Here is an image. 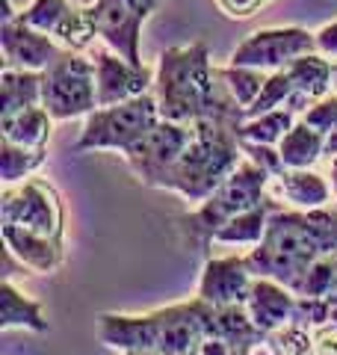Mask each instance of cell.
Instances as JSON below:
<instances>
[{
  "instance_id": "obj_10",
  "label": "cell",
  "mask_w": 337,
  "mask_h": 355,
  "mask_svg": "<svg viewBox=\"0 0 337 355\" xmlns=\"http://www.w3.org/2000/svg\"><path fill=\"white\" fill-rule=\"evenodd\" d=\"M193 139V125H178V121L160 119L148 130V137L137 142L128 154H121L130 172L137 175V181L151 187V190H163L168 172L175 169V163L181 160L184 148Z\"/></svg>"
},
{
  "instance_id": "obj_7",
  "label": "cell",
  "mask_w": 337,
  "mask_h": 355,
  "mask_svg": "<svg viewBox=\"0 0 337 355\" xmlns=\"http://www.w3.org/2000/svg\"><path fill=\"white\" fill-rule=\"evenodd\" d=\"M42 107L53 121L86 119L98 110L95 62L86 53L62 51L42 71Z\"/></svg>"
},
{
  "instance_id": "obj_47",
  "label": "cell",
  "mask_w": 337,
  "mask_h": 355,
  "mask_svg": "<svg viewBox=\"0 0 337 355\" xmlns=\"http://www.w3.org/2000/svg\"><path fill=\"white\" fill-rule=\"evenodd\" d=\"M77 3H80V6H83V0H77Z\"/></svg>"
},
{
  "instance_id": "obj_18",
  "label": "cell",
  "mask_w": 337,
  "mask_h": 355,
  "mask_svg": "<svg viewBox=\"0 0 337 355\" xmlns=\"http://www.w3.org/2000/svg\"><path fill=\"white\" fill-rule=\"evenodd\" d=\"M284 71L296 86V95L287 107L299 116L305 113L313 101H320V98L331 92V60H325L317 51L305 53V57H296L290 65H284Z\"/></svg>"
},
{
  "instance_id": "obj_25",
  "label": "cell",
  "mask_w": 337,
  "mask_h": 355,
  "mask_svg": "<svg viewBox=\"0 0 337 355\" xmlns=\"http://www.w3.org/2000/svg\"><path fill=\"white\" fill-rule=\"evenodd\" d=\"M44 160H48V148H24L9 139H0V178L3 184H21L36 175Z\"/></svg>"
},
{
  "instance_id": "obj_45",
  "label": "cell",
  "mask_w": 337,
  "mask_h": 355,
  "mask_svg": "<svg viewBox=\"0 0 337 355\" xmlns=\"http://www.w3.org/2000/svg\"><path fill=\"white\" fill-rule=\"evenodd\" d=\"M89 3H95V0H83V6H89Z\"/></svg>"
},
{
  "instance_id": "obj_29",
  "label": "cell",
  "mask_w": 337,
  "mask_h": 355,
  "mask_svg": "<svg viewBox=\"0 0 337 355\" xmlns=\"http://www.w3.org/2000/svg\"><path fill=\"white\" fill-rule=\"evenodd\" d=\"M293 95H296V86L287 77V71L284 69L273 71V74L266 77L261 95L254 98V104L245 107V119H257V116H263V113H273V110L287 107L290 101H293Z\"/></svg>"
},
{
  "instance_id": "obj_5",
  "label": "cell",
  "mask_w": 337,
  "mask_h": 355,
  "mask_svg": "<svg viewBox=\"0 0 337 355\" xmlns=\"http://www.w3.org/2000/svg\"><path fill=\"white\" fill-rule=\"evenodd\" d=\"M269 181H273V175L263 172L261 166H254L245 157L237 169L216 187V193H213L207 202H201L181 219L189 240H193L201 252H207V246L213 243V234H216L225 222H231L234 216H240L245 210L266 202Z\"/></svg>"
},
{
  "instance_id": "obj_40",
  "label": "cell",
  "mask_w": 337,
  "mask_h": 355,
  "mask_svg": "<svg viewBox=\"0 0 337 355\" xmlns=\"http://www.w3.org/2000/svg\"><path fill=\"white\" fill-rule=\"evenodd\" d=\"M18 272H24V275H33V270H27V266L21 263V261L15 258V254H12V252H9V249L3 246V272H0V275H3V282H12Z\"/></svg>"
},
{
  "instance_id": "obj_44",
  "label": "cell",
  "mask_w": 337,
  "mask_h": 355,
  "mask_svg": "<svg viewBox=\"0 0 337 355\" xmlns=\"http://www.w3.org/2000/svg\"><path fill=\"white\" fill-rule=\"evenodd\" d=\"M121 355H157V352H142V349H128V352H121Z\"/></svg>"
},
{
  "instance_id": "obj_33",
  "label": "cell",
  "mask_w": 337,
  "mask_h": 355,
  "mask_svg": "<svg viewBox=\"0 0 337 355\" xmlns=\"http://www.w3.org/2000/svg\"><path fill=\"white\" fill-rule=\"evenodd\" d=\"M293 323L305 329H320L331 323V296H296Z\"/></svg>"
},
{
  "instance_id": "obj_24",
  "label": "cell",
  "mask_w": 337,
  "mask_h": 355,
  "mask_svg": "<svg viewBox=\"0 0 337 355\" xmlns=\"http://www.w3.org/2000/svg\"><path fill=\"white\" fill-rule=\"evenodd\" d=\"M210 338H222L231 343H249V347H263L266 331L254 326L245 305H231V308H213V331Z\"/></svg>"
},
{
  "instance_id": "obj_9",
  "label": "cell",
  "mask_w": 337,
  "mask_h": 355,
  "mask_svg": "<svg viewBox=\"0 0 337 355\" xmlns=\"http://www.w3.org/2000/svg\"><path fill=\"white\" fill-rule=\"evenodd\" d=\"M160 3L163 0H95L89 3L101 44L133 65H145L139 48L142 27Z\"/></svg>"
},
{
  "instance_id": "obj_8",
  "label": "cell",
  "mask_w": 337,
  "mask_h": 355,
  "mask_svg": "<svg viewBox=\"0 0 337 355\" xmlns=\"http://www.w3.org/2000/svg\"><path fill=\"white\" fill-rule=\"evenodd\" d=\"M0 222L21 225L36 234L62 240L65 234V207L56 187L44 178H27L21 184H9L0 193Z\"/></svg>"
},
{
  "instance_id": "obj_1",
  "label": "cell",
  "mask_w": 337,
  "mask_h": 355,
  "mask_svg": "<svg viewBox=\"0 0 337 355\" xmlns=\"http://www.w3.org/2000/svg\"><path fill=\"white\" fill-rule=\"evenodd\" d=\"M154 71V95L157 107H160V119L178 121V125H196L205 119H245V110L225 89L219 65H213L205 42L166 48Z\"/></svg>"
},
{
  "instance_id": "obj_15",
  "label": "cell",
  "mask_w": 337,
  "mask_h": 355,
  "mask_svg": "<svg viewBox=\"0 0 337 355\" xmlns=\"http://www.w3.org/2000/svg\"><path fill=\"white\" fill-rule=\"evenodd\" d=\"M0 234H3V246L15 254V258L33 270V275H51L62 266L65 261V246L62 240L36 234L21 225H3L0 222Z\"/></svg>"
},
{
  "instance_id": "obj_26",
  "label": "cell",
  "mask_w": 337,
  "mask_h": 355,
  "mask_svg": "<svg viewBox=\"0 0 337 355\" xmlns=\"http://www.w3.org/2000/svg\"><path fill=\"white\" fill-rule=\"evenodd\" d=\"M302 116L293 113L290 107L273 110V113H263L257 119H243L240 125V139L245 142H261V146H278L281 139L287 137V130L296 125Z\"/></svg>"
},
{
  "instance_id": "obj_11",
  "label": "cell",
  "mask_w": 337,
  "mask_h": 355,
  "mask_svg": "<svg viewBox=\"0 0 337 355\" xmlns=\"http://www.w3.org/2000/svg\"><path fill=\"white\" fill-rule=\"evenodd\" d=\"M317 51V39L305 27H263L249 33L237 48L231 51L228 65H245L261 71H281L296 57Z\"/></svg>"
},
{
  "instance_id": "obj_27",
  "label": "cell",
  "mask_w": 337,
  "mask_h": 355,
  "mask_svg": "<svg viewBox=\"0 0 337 355\" xmlns=\"http://www.w3.org/2000/svg\"><path fill=\"white\" fill-rule=\"evenodd\" d=\"M53 39L60 42L65 51H74V53H86L92 48V42L98 39V30H95L89 6H71V12L53 30Z\"/></svg>"
},
{
  "instance_id": "obj_13",
  "label": "cell",
  "mask_w": 337,
  "mask_h": 355,
  "mask_svg": "<svg viewBox=\"0 0 337 355\" xmlns=\"http://www.w3.org/2000/svg\"><path fill=\"white\" fill-rule=\"evenodd\" d=\"M254 275L245 263V254H228V258H207L201 266L196 296L210 308L245 305L252 293Z\"/></svg>"
},
{
  "instance_id": "obj_38",
  "label": "cell",
  "mask_w": 337,
  "mask_h": 355,
  "mask_svg": "<svg viewBox=\"0 0 337 355\" xmlns=\"http://www.w3.org/2000/svg\"><path fill=\"white\" fill-rule=\"evenodd\" d=\"M313 331V355H337V323H325Z\"/></svg>"
},
{
  "instance_id": "obj_17",
  "label": "cell",
  "mask_w": 337,
  "mask_h": 355,
  "mask_svg": "<svg viewBox=\"0 0 337 355\" xmlns=\"http://www.w3.org/2000/svg\"><path fill=\"white\" fill-rule=\"evenodd\" d=\"M293 308H296V293L273 279H254L252 293L245 299L249 317L266 335L287 323H293Z\"/></svg>"
},
{
  "instance_id": "obj_35",
  "label": "cell",
  "mask_w": 337,
  "mask_h": 355,
  "mask_svg": "<svg viewBox=\"0 0 337 355\" xmlns=\"http://www.w3.org/2000/svg\"><path fill=\"white\" fill-rule=\"evenodd\" d=\"M243 154H245V157H249L254 166H261L263 172H269L273 178L284 172V160H281L278 146H261V142H245V139H243Z\"/></svg>"
},
{
  "instance_id": "obj_42",
  "label": "cell",
  "mask_w": 337,
  "mask_h": 355,
  "mask_svg": "<svg viewBox=\"0 0 337 355\" xmlns=\"http://www.w3.org/2000/svg\"><path fill=\"white\" fill-rule=\"evenodd\" d=\"M329 178H331V196H334V202H337V157L329 160Z\"/></svg>"
},
{
  "instance_id": "obj_32",
  "label": "cell",
  "mask_w": 337,
  "mask_h": 355,
  "mask_svg": "<svg viewBox=\"0 0 337 355\" xmlns=\"http://www.w3.org/2000/svg\"><path fill=\"white\" fill-rule=\"evenodd\" d=\"M296 296H334L337 293V254L334 258H322L311 266L296 287Z\"/></svg>"
},
{
  "instance_id": "obj_21",
  "label": "cell",
  "mask_w": 337,
  "mask_h": 355,
  "mask_svg": "<svg viewBox=\"0 0 337 355\" xmlns=\"http://www.w3.org/2000/svg\"><path fill=\"white\" fill-rule=\"evenodd\" d=\"M42 107V71L6 69L0 74V116H15L21 110Z\"/></svg>"
},
{
  "instance_id": "obj_19",
  "label": "cell",
  "mask_w": 337,
  "mask_h": 355,
  "mask_svg": "<svg viewBox=\"0 0 337 355\" xmlns=\"http://www.w3.org/2000/svg\"><path fill=\"white\" fill-rule=\"evenodd\" d=\"M0 329H27L36 331V335H44L51 329L48 317H44V308L36 299H30L27 293H21L12 282L0 284Z\"/></svg>"
},
{
  "instance_id": "obj_43",
  "label": "cell",
  "mask_w": 337,
  "mask_h": 355,
  "mask_svg": "<svg viewBox=\"0 0 337 355\" xmlns=\"http://www.w3.org/2000/svg\"><path fill=\"white\" fill-rule=\"evenodd\" d=\"M331 92L337 95V60L331 62Z\"/></svg>"
},
{
  "instance_id": "obj_37",
  "label": "cell",
  "mask_w": 337,
  "mask_h": 355,
  "mask_svg": "<svg viewBox=\"0 0 337 355\" xmlns=\"http://www.w3.org/2000/svg\"><path fill=\"white\" fill-rule=\"evenodd\" d=\"M252 352L254 347H249V343H231L222 338H207L198 349V355H252Z\"/></svg>"
},
{
  "instance_id": "obj_36",
  "label": "cell",
  "mask_w": 337,
  "mask_h": 355,
  "mask_svg": "<svg viewBox=\"0 0 337 355\" xmlns=\"http://www.w3.org/2000/svg\"><path fill=\"white\" fill-rule=\"evenodd\" d=\"M266 3H273V0H216V6L228 18H252L254 12H261Z\"/></svg>"
},
{
  "instance_id": "obj_3",
  "label": "cell",
  "mask_w": 337,
  "mask_h": 355,
  "mask_svg": "<svg viewBox=\"0 0 337 355\" xmlns=\"http://www.w3.org/2000/svg\"><path fill=\"white\" fill-rule=\"evenodd\" d=\"M213 331V308L201 299H187L148 314H101L98 338L110 349H142L157 355L198 352Z\"/></svg>"
},
{
  "instance_id": "obj_39",
  "label": "cell",
  "mask_w": 337,
  "mask_h": 355,
  "mask_svg": "<svg viewBox=\"0 0 337 355\" xmlns=\"http://www.w3.org/2000/svg\"><path fill=\"white\" fill-rule=\"evenodd\" d=\"M313 39H317V53H322L325 60H337V21L331 24H322L317 33H313Z\"/></svg>"
},
{
  "instance_id": "obj_28",
  "label": "cell",
  "mask_w": 337,
  "mask_h": 355,
  "mask_svg": "<svg viewBox=\"0 0 337 355\" xmlns=\"http://www.w3.org/2000/svg\"><path fill=\"white\" fill-rule=\"evenodd\" d=\"M219 77L228 95L237 101L243 110L254 104V98L261 95V89L266 83L269 71H261V69H245V65H222L219 69Z\"/></svg>"
},
{
  "instance_id": "obj_14",
  "label": "cell",
  "mask_w": 337,
  "mask_h": 355,
  "mask_svg": "<svg viewBox=\"0 0 337 355\" xmlns=\"http://www.w3.org/2000/svg\"><path fill=\"white\" fill-rule=\"evenodd\" d=\"M0 48H3L6 69H24V71H44L65 51L53 36L21 24L18 18H3V24H0Z\"/></svg>"
},
{
  "instance_id": "obj_22",
  "label": "cell",
  "mask_w": 337,
  "mask_h": 355,
  "mask_svg": "<svg viewBox=\"0 0 337 355\" xmlns=\"http://www.w3.org/2000/svg\"><path fill=\"white\" fill-rule=\"evenodd\" d=\"M278 151L284 160V169H313L317 160L325 157V137L299 119L287 130V137L278 142Z\"/></svg>"
},
{
  "instance_id": "obj_12",
  "label": "cell",
  "mask_w": 337,
  "mask_h": 355,
  "mask_svg": "<svg viewBox=\"0 0 337 355\" xmlns=\"http://www.w3.org/2000/svg\"><path fill=\"white\" fill-rule=\"evenodd\" d=\"M95 62V86H98V107H112L133 101L145 92H154V77L148 65H133L125 57L112 53L110 48H98L92 53Z\"/></svg>"
},
{
  "instance_id": "obj_6",
  "label": "cell",
  "mask_w": 337,
  "mask_h": 355,
  "mask_svg": "<svg viewBox=\"0 0 337 355\" xmlns=\"http://www.w3.org/2000/svg\"><path fill=\"white\" fill-rule=\"evenodd\" d=\"M160 121L157 95L145 92L133 101L98 107L95 113L83 119L80 137L74 142V151H119L128 154L137 142L148 137V130Z\"/></svg>"
},
{
  "instance_id": "obj_20",
  "label": "cell",
  "mask_w": 337,
  "mask_h": 355,
  "mask_svg": "<svg viewBox=\"0 0 337 355\" xmlns=\"http://www.w3.org/2000/svg\"><path fill=\"white\" fill-rule=\"evenodd\" d=\"M53 119L44 107L21 110L15 116H0V139H9L24 148H48Z\"/></svg>"
},
{
  "instance_id": "obj_34",
  "label": "cell",
  "mask_w": 337,
  "mask_h": 355,
  "mask_svg": "<svg viewBox=\"0 0 337 355\" xmlns=\"http://www.w3.org/2000/svg\"><path fill=\"white\" fill-rule=\"evenodd\" d=\"M302 121L305 125H311L313 130H320L322 137L329 133L334 125H337V95L329 92L325 98H320V101H313L305 113H302Z\"/></svg>"
},
{
  "instance_id": "obj_46",
  "label": "cell",
  "mask_w": 337,
  "mask_h": 355,
  "mask_svg": "<svg viewBox=\"0 0 337 355\" xmlns=\"http://www.w3.org/2000/svg\"><path fill=\"white\" fill-rule=\"evenodd\" d=\"M184 355H198V352H184Z\"/></svg>"
},
{
  "instance_id": "obj_4",
  "label": "cell",
  "mask_w": 337,
  "mask_h": 355,
  "mask_svg": "<svg viewBox=\"0 0 337 355\" xmlns=\"http://www.w3.org/2000/svg\"><path fill=\"white\" fill-rule=\"evenodd\" d=\"M240 125L243 121H222V119L196 121L193 139L184 148L181 160L175 163V169L168 172L163 190L178 193L193 207L207 202L216 193V187L245 160Z\"/></svg>"
},
{
  "instance_id": "obj_30",
  "label": "cell",
  "mask_w": 337,
  "mask_h": 355,
  "mask_svg": "<svg viewBox=\"0 0 337 355\" xmlns=\"http://www.w3.org/2000/svg\"><path fill=\"white\" fill-rule=\"evenodd\" d=\"M71 6H74L71 0H33L30 6H24L21 12H15V18L21 21V24L53 36V30L60 27V21L71 12Z\"/></svg>"
},
{
  "instance_id": "obj_31",
  "label": "cell",
  "mask_w": 337,
  "mask_h": 355,
  "mask_svg": "<svg viewBox=\"0 0 337 355\" xmlns=\"http://www.w3.org/2000/svg\"><path fill=\"white\" fill-rule=\"evenodd\" d=\"M266 347L275 355H313V331L299 323H287L269 331Z\"/></svg>"
},
{
  "instance_id": "obj_16",
  "label": "cell",
  "mask_w": 337,
  "mask_h": 355,
  "mask_svg": "<svg viewBox=\"0 0 337 355\" xmlns=\"http://www.w3.org/2000/svg\"><path fill=\"white\" fill-rule=\"evenodd\" d=\"M269 198L296 210H317L331 202V184L313 169H284L269 181Z\"/></svg>"
},
{
  "instance_id": "obj_41",
  "label": "cell",
  "mask_w": 337,
  "mask_h": 355,
  "mask_svg": "<svg viewBox=\"0 0 337 355\" xmlns=\"http://www.w3.org/2000/svg\"><path fill=\"white\" fill-rule=\"evenodd\" d=\"M325 157H337V125L325 133Z\"/></svg>"
},
{
  "instance_id": "obj_2",
  "label": "cell",
  "mask_w": 337,
  "mask_h": 355,
  "mask_svg": "<svg viewBox=\"0 0 337 355\" xmlns=\"http://www.w3.org/2000/svg\"><path fill=\"white\" fill-rule=\"evenodd\" d=\"M337 254V207L325 205L317 210L275 207L266 222L263 240L252 246L245 263L254 279H273L293 287L322 258Z\"/></svg>"
},
{
  "instance_id": "obj_23",
  "label": "cell",
  "mask_w": 337,
  "mask_h": 355,
  "mask_svg": "<svg viewBox=\"0 0 337 355\" xmlns=\"http://www.w3.org/2000/svg\"><path fill=\"white\" fill-rule=\"evenodd\" d=\"M275 207H278L275 198H266L263 205L234 216L231 222H225L216 234H213V243H219V246H257L266 234V222H269V214H273Z\"/></svg>"
}]
</instances>
